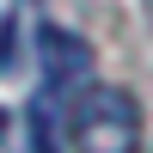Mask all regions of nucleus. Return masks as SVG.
<instances>
[{
  "mask_svg": "<svg viewBox=\"0 0 153 153\" xmlns=\"http://www.w3.org/2000/svg\"><path fill=\"white\" fill-rule=\"evenodd\" d=\"M68 141L74 153H141V104L123 86H74L68 104Z\"/></svg>",
  "mask_w": 153,
  "mask_h": 153,
  "instance_id": "1",
  "label": "nucleus"
},
{
  "mask_svg": "<svg viewBox=\"0 0 153 153\" xmlns=\"http://www.w3.org/2000/svg\"><path fill=\"white\" fill-rule=\"evenodd\" d=\"M37 55H43V86H49V98L86 86V74H92V43L74 37V31H61V25H37Z\"/></svg>",
  "mask_w": 153,
  "mask_h": 153,
  "instance_id": "2",
  "label": "nucleus"
},
{
  "mask_svg": "<svg viewBox=\"0 0 153 153\" xmlns=\"http://www.w3.org/2000/svg\"><path fill=\"white\" fill-rule=\"evenodd\" d=\"M49 147H55V135H49V104L37 98L31 104V153H49Z\"/></svg>",
  "mask_w": 153,
  "mask_h": 153,
  "instance_id": "3",
  "label": "nucleus"
},
{
  "mask_svg": "<svg viewBox=\"0 0 153 153\" xmlns=\"http://www.w3.org/2000/svg\"><path fill=\"white\" fill-rule=\"evenodd\" d=\"M0 129H6V110H0Z\"/></svg>",
  "mask_w": 153,
  "mask_h": 153,
  "instance_id": "4",
  "label": "nucleus"
}]
</instances>
